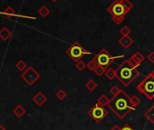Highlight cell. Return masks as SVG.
Returning <instances> with one entry per match:
<instances>
[{
    "label": "cell",
    "instance_id": "6da1fadb",
    "mask_svg": "<svg viewBox=\"0 0 154 130\" xmlns=\"http://www.w3.org/2000/svg\"><path fill=\"white\" fill-rule=\"evenodd\" d=\"M108 107L120 118L123 119L127 116V115L131 112L135 110V108L132 106L131 102V97L129 95L122 89V91L114 96L108 105Z\"/></svg>",
    "mask_w": 154,
    "mask_h": 130
},
{
    "label": "cell",
    "instance_id": "7a4b0ae2",
    "mask_svg": "<svg viewBox=\"0 0 154 130\" xmlns=\"http://www.w3.org/2000/svg\"><path fill=\"white\" fill-rule=\"evenodd\" d=\"M115 70L116 78L124 87H129L140 75L138 67L132 65L129 59H125L122 62Z\"/></svg>",
    "mask_w": 154,
    "mask_h": 130
},
{
    "label": "cell",
    "instance_id": "3957f363",
    "mask_svg": "<svg viewBox=\"0 0 154 130\" xmlns=\"http://www.w3.org/2000/svg\"><path fill=\"white\" fill-rule=\"evenodd\" d=\"M137 91L145 96L149 100L154 99V77L149 73L136 87Z\"/></svg>",
    "mask_w": 154,
    "mask_h": 130
},
{
    "label": "cell",
    "instance_id": "277c9868",
    "mask_svg": "<svg viewBox=\"0 0 154 130\" xmlns=\"http://www.w3.org/2000/svg\"><path fill=\"white\" fill-rule=\"evenodd\" d=\"M65 53L69 55V57L74 61L77 62L79 60H82V58L86 55H91L92 52L86 50L78 41H74L70 47L65 51Z\"/></svg>",
    "mask_w": 154,
    "mask_h": 130
},
{
    "label": "cell",
    "instance_id": "5b68a950",
    "mask_svg": "<svg viewBox=\"0 0 154 130\" xmlns=\"http://www.w3.org/2000/svg\"><path fill=\"white\" fill-rule=\"evenodd\" d=\"M122 57H124L123 55H112L105 48H103L98 52L97 55H95V56L93 59L97 63V65H99V66L108 68L116 58H122Z\"/></svg>",
    "mask_w": 154,
    "mask_h": 130
},
{
    "label": "cell",
    "instance_id": "8992f818",
    "mask_svg": "<svg viewBox=\"0 0 154 130\" xmlns=\"http://www.w3.org/2000/svg\"><path fill=\"white\" fill-rule=\"evenodd\" d=\"M106 11L112 17H125L130 12V10L122 2V0H114L107 8Z\"/></svg>",
    "mask_w": 154,
    "mask_h": 130
},
{
    "label": "cell",
    "instance_id": "52a82bcc",
    "mask_svg": "<svg viewBox=\"0 0 154 130\" xmlns=\"http://www.w3.org/2000/svg\"><path fill=\"white\" fill-rule=\"evenodd\" d=\"M87 114L91 116V118L95 121L96 123H101L108 115V111L105 108V106H103L96 103L92 106L91 109L88 110Z\"/></svg>",
    "mask_w": 154,
    "mask_h": 130
},
{
    "label": "cell",
    "instance_id": "ba28073f",
    "mask_svg": "<svg viewBox=\"0 0 154 130\" xmlns=\"http://www.w3.org/2000/svg\"><path fill=\"white\" fill-rule=\"evenodd\" d=\"M40 74L33 67H28L21 74V78L29 86H33L40 78Z\"/></svg>",
    "mask_w": 154,
    "mask_h": 130
},
{
    "label": "cell",
    "instance_id": "9c48e42d",
    "mask_svg": "<svg viewBox=\"0 0 154 130\" xmlns=\"http://www.w3.org/2000/svg\"><path fill=\"white\" fill-rule=\"evenodd\" d=\"M2 15L8 17H21V18H26V19H33V20H35L36 17H29V16H24V15H17L16 13V11L14 10V8L10 6L7 7L2 12H1Z\"/></svg>",
    "mask_w": 154,
    "mask_h": 130
},
{
    "label": "cell",
    "instance_id": "30bf717a",
    "mask_svg": "<svg viewBox=\"0 0 154 130\" xmlns=\"http://www.w3.org/2000/svg\"><path fill=\"white\" fill-rule=\"evenodd\" d=\"M129 61L134 65V66H137V67H140V64L145 60V56L139 51L135 52L130 58H128Z\"/></svg>",
    "mask_w": 154,
    "mask_h": 130
},
{
    "label": "cell",
    "instance_id": "8fae6325",
    "mask_svg": "<svg viewBox=\"0 0 154 130\" xmlns=\"http://www.w3.org/2000/svg\"><path fill=\"white\" fill-rule=\"evenodd\" d=\"M119 44L120 46L124 48V49H128L133 43H134V40L130 36H122L120 39H119Z\"/></svg>",
    "mask_w": 154,
    "mask_h": 130
},
{
    "label": "cell",
    "instance_id": "7c38bea8",
    "mask_svg": "<svg viewBox=\"0 0 154 130\" xmlns=\"http://www.w3.org/2000/svg\"><path fill=\"white\" fill-rule=\"evenodd\" d=\"M33 101L38 106H42L43 105L45 104V102L47 101V97L43 93V92H37L34 97H33Z\"/></svg>",
    "mask_w": 154,
    "mask_h": 130
},
{
    "label": "cell",
    "instance_id": "4fadbf2b",
    "mask_svg": "<svg viewBox=\"0 0 154 130\" xmlns=\"http://www.w3.org/2000/svg\"><path fill=\"white\" fill-rule=\"evenodd\" d=\"M12 36V32L8 29V27H3L1 29H0V38H1L3 41H7Z\"/></svg>",
    "mask_w": 154,
    "mask_h": 130
},
{
    "label": "cell",
    "instance_id": "5bb4252c",
    "mask_svg": "<svg viewBox=\"0 0 154 130\" xmlns=\"http://www.w3.org/2000/svg\"><path fill=\"white\" fill-rule=\"evenodd\" d=\"M143 116L151 123L154 124V105L150 106L143 114Z\"/></svg>",
    "mask_w": 154,
    "mask_h": 130
},
{
    "label": "cell",
    "instance_id": "9a60e30c",
    "mask_svg": "<svg viewBox=\"0 0 154 130\" xmlns=\"http://www.w3.org/2000/svg\"><path fill=\"white\" fill-rule=\"evenodd\" d=\"M26 108H25L23 106H21V105H17V106L13 109L14 115H15L17 117H18V118H21V117L26 114Z\"/></svg>",
    "mask_w": 154,
    "mask_h": 130
},
{
    "label": "cell",
    "instance_id": "2e32d148",
    "mask_svg": "<svg viewBox=\"0 0 154 130\" xmlns=\"http://www.w3.org/2000/svg\"><path fill=\"white\" fill-rule=\"evenodd\" d=\"M110 100H111V99H110L105 94H103L102 96H100V97H98L96 103H98L99 105H101V106H108V105H109V103H110Z\"/></svg>",
    "mask_w": 154,
    "mask_h": 130
},
{
    "label": "cell",
    "instance_id": "e0dca14e",
    "mask_svg": "<svg viewBox=\"0 0 154 130\" xmlns=\"http://www.w3.org/2000/svg\"><path fill=\"white\" fill-rule=\"evenodd\" d=\"M98 85L97 83L94 80V79H90L86 82L85 84V88L89 91V92H94L96 88H97Z\"/></svg>",
    "mask_w": 154,
    "mask_h": 130
},
{
    "label": "cell",
    "instance_id": "ac0fdd59",
    "mask_svg": "<svg viewBox=\"0 0 154 130\" xmlns=\"http://www.w3.org/2000/svg\"><path fill=\"white\" fill-rule=\"evenodd\" d=\"M104 75H105V77H106L110 81H112V80H113L114 78H116V70L113 69V68H108L106 69Z\"/></svg>",
    "mask_w": 154,
    "mask_h": 130
},
{
    "label": "cell",
    "instance_id": "d6986e66",
    "mask_svg": "<svg viewBox=\"0 0 154 130\" xmlns=\"http://www.w3.org/2000/svg\"><path fill=\"white\" fill-rule=\"evenodd\" d=\"M38 14L42 17H46L49 14H50V9L46 7V6H42L39 9H38Z\"/></svg>",
    "mask_w": 154,
    "mask_h": 130
},
{
    "label": "cell",
    "instance_id": "ffe728a7",
    "mask_svg": "<svg viewBox=\"0 0 154 130\" xmlns=\"http://www.w3.org/2000/svg\"><path fill=\"white\" fill-rule=\"evenodd\" d=\"M86 66H87V65H86L83 60H79V61L75 62L74 68H75L77 70H79V71H84V70L86 68Z\"/></svg>",
    "mask_w": 154,
    "mask_h": 130
},
{
    "label": "cell",
    "instance_id": "44dd1931",
    "mask_svg": "<svg viewBox=\"0 0 154 130\" xmlns=\"http://www.w3.org/2000/svg\"><path fill=\"white\" fill-rule=\"evenodd\" d=\"M16 68H17V70H19V71H21V72H24L28 67H27V65L25 63V61L19 60V61L16 64Z\"/></svg>",
    "mask_w": 154,
    "mask_h": 130
},
{
    "label": "cell",
    "instance_id": "7402d4cb",
    "mask_svg": "<svg viewBox=\"0 0 154 130\" xmlns=\"http://www.w3.org/2000/svg\"><path fill=\"white\" fill-rule=\"evenodd\" d=\"M55 96H56V97H57L58 100L63 101V100L67 97V93H66L63 89H59V90L56 92Z\"/></svg>",
    "mask_w": 154,
    "mask_h": 130
},
{
    "label": "cell",
    "instance_id": "603a6c76",
    "mask_svg": "<svg viewBox=\"0 0 154 130\" xmlns=\"http://www.w3.org/2000/svg\"><path fill=\"white\" fill-rule=\"evenodd\" d=\"M106 69L107 68H103V67H102V66H98L96 67V68H95V70L94 71L98 77H102L103 75H104V73H105V71H106Z\"/></svg>",
    "mask_w": 154,
    "mask_h": 130
},
{
    "label": "cell",
    "instance_id": "cb8c5ba5",
    "mask_svg": "<svg viewBox=\"0 0 154 130\" xmlns=\"http://www.w3.org/2000/svg\"><path fill=\"white\" fill-rule=\"evenodd\" d=\"M86 65H87L86 68H87L90 71H94V70H95V68H96V67L98 66L97 63H96L94 59H92L91 61H89V62H88V64H86Z\"/></svg>",
    "mask_w": 154,
    "mask_h": 130
},
{
    "label": "cell",
    "instance_id": "d4e9b609",
    "mask_svg": "<svg viewBox=\"0 0 154 130\" xmlns=\"http://www.w3.org/2000/svg\"><path fill=\"white\" fill-rule=\"evenodd\" d=\"M120 33L122 36H130V34L131 33V30L130 29V27L128 26H123L120 29Z\"/></svg>",
    "mask_w": 154,
    "mask_h": 130
},
{
    "label": "cell",
    "instance_id": "484cf974",
    "mask_svg": "<svg viewBox=\"0 0 154 130\" xmlns=\"http://www.w3.org/2000/svg\"><path fill=\"white\" fill-rule=\"evenodd\" d=\"M131 105H132V106L134 107V108H136L139 105H140V99L137 97V96H132L131 97Z\"/></svg>",
    "mask_w": 154,
    "mask_h": 130
},
{
    "label": "cell",
    "instance_id": "4316f807",
    "mask_svg": "<svg viewBox=\"0 0 154 130\" xmlns=\"http://www.w3.org/2000/svg\"><path fill=\"white\" fill-rule=\"evenodd\" d=\"M121 91H122V89H121L119 87H117V86H112V87L110 89V93H111L113 97L116 96V95H118Z\"/></svg>",
    "mask_w": 154,
    "mask_h": 130
},
{
    "label": "cell",
    "instance_id": "83f0119b",
    "mask_svg": "<svg viewBox=\"0 0 154 130\" xmlns=\"http://www.w3.org/2000/svg\"><path fill=\"white\" fill-rule=\"evenodd\" d=\"M124 17H112V19L116 25H121L124 20Z\"/></svg>",
    "mask_w": 154,
    "mask_h": 130
},
{
    "label": "cell",
    "instance_id": "f1b7e54d",
    "mask_svg": "<svg viewBox=\"0 0 154 130\" xmlns=\"http://www.w3.org/2000/svg\"><path fill=\"white\" fill-rule=\"evenodd\" d=\"M147 59L149 63L154 64V51H151L148 55H147Z\"/></svg>",
    "mask_w": 154,
    "mask_h": 130
},
{
    "label": "cell",
    "instance_id": "f546056e",
    "mask_svg": "<svg viewBox=\"0 0 154 130\" xmlns=\"http://www.w3.org/2000/svg\"><path fill=\"white\" fill-rule=\"evenodd\" d=\"M122 130H134L129 124H125L122 127Z\"/></svg>",
    "mask_w": 154,
    "mask_h": 130
},
{
    "label": "cell",
    "instance_id": "4dcf8cb0",
    "mask_svg": "<svg viewBox=\"0 0 154 130\" xmlns=\"http://www.w3.org/2000/svg\"><path fill=\"white\" fill-rule=\"evenodd\" d=\"M110 130H122V127H120L118 125H113Z\"/></svg>",
    "mask_w": 154,
    "mask_h": 130
},
{
    "label": "cell",
    "instance_id": "1f68e13d",
    "mask_svg": "<svg viewBox=\"0 0 154 130\" xmlns=\"http://www.w3.org/2000/svg\"><path fill=\"white\" fill-rule=\"evenodd\" d=\"M0 130H6V129H5L2 125H0Z\"/></svg>",
    "mask_w": 154,
    "mask_h": 130
},
{
    "label": "cell",
    "instance_id": "d6a6232c",
    "mask_svg": "<svg viewBox=\"0 0 154 130\" xmlns=\"http://www.w3.org/2000/svg\"><path fill=\"white\" fill-rule=\"evenodd\" d=\"M150 74H151V75H152V76H153V77H154V69H153V71H152V72H151V73H150Z\"/></svg>",
    "mask_w": 154,
    "mask_h": 130
},
{
    "label": "cell",
    "instance_id": "836d02e7",
    "mask_svg": "<svg viewBox=\"0 0 154 130\" xmlns=\"http://www.w3.org/2000/svg\"><path fill=\"white\" fill-rule=\"evenodd\" d=\"M51 1H52V2H54H54H56V1H57V0H51Z\"/></svg>",
    "mask_w": 154,
    "mask_h": 130
},
{
    "label": "cell",
    "instance_id": "e575fe53",
    "mask_svg": "<svg viewBox=\"0 0 154 130\" xmlns=\"http://www.w3.org/2000/svg\"><path fill=\"white\" fill-rule=\"evenodd\" d=\"M0 99H1V97H0Z\"/></svg>",
    "mask_w": 154,
    "mask_h": 130
}]
</instances>
